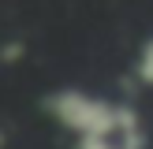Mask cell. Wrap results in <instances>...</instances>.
<instances>
[{"instance_id": "7a4b0ae2", "label": "cell", "mask_w": 153, "mask_h": 149, "mask_svg": "<svg viewBox=\"0 0 153 149\" xmlns=\"http://www.w3.org/2000/svg\"><path fill=\"white\" fill-rule=\"evenodd\" d=\"M142 78L153 82V41L146 45V52H142Z\"/></svg>"}, {"instance_id": "6da1fadb", "label": "cell", "mask_w": 153, "mask_h": 149, "mask_svg": "<svg viewBox=\"0 0 153 149\" xmlns=\"http://www.w3.org/2000/svg\"><path fill=\"white\" fill-rule=\"evenodd\" d=\"M56 116L67 127H75L82 134H97V138H108L116 131H134V116H127L123 108H112L105 101L82 97V93H60L56 97Z\"/></svg>"}]
</instances>
